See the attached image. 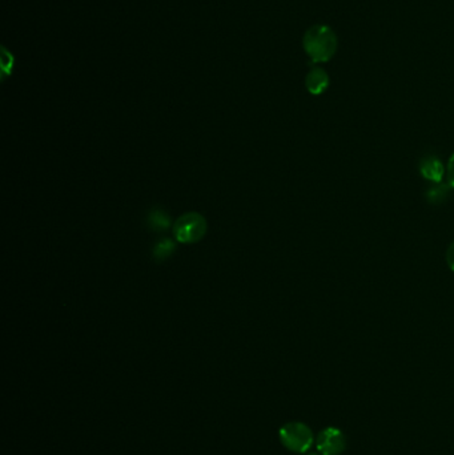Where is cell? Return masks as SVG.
I'll use <instances>...</instances> for the list:
<instances>
[{"label":"cell","instance_id":"52a82bcc","mask_svg":"<svg viewBox=\"0 0 454 455\" xmlns=\"http://www.w3.org/2000/svg\"><path fill=\"white\" fill-rule=\"evenodd\" d=\"M449 193H450L449 185L441 184V183H434L427 192V199L430 204L440 205L449 199Z\"/></svg>","mask_w":454,"mask_h":455},{"label":"cell","instance_id":"30bf717a","mask_svg":"<svg viewBox=\"0 0 454 455\" xmlns=\"http://www.w3.org/2000/svg\"><path fill=\"white\" fill-rule=\"evenodd\" d=\"M151 221H156V224H153L156 228H162V229H167L169 225V220L168 216L164 215L162 211H153L151 213Z\"/></svg>","mask_w":454,"mask_h":455},{"label":"cell","instance_id":"6da1fadb","mask_svg":"<svg viewBox=\"0 0 454 455\" xmlns=\"http://www.w3.org/2000/svg\"><path fill=\"white\" fill-rule=\"evenodd\" d=\"M303 47L312 63H328L337 52L339 39L329 25H312L304 34Z\"/></svg>","mask_w":454,"mask_h":455},{"label":"cell","instance_id":"277c9868","mask_svg":"<svg viewBox=\"0 0 454 455\" xmlns=\"http://www.w3.org/2000/svg\"><path fill=\"white\" fill-rule=\"evenodd\" d=\"M316 447L321 455H340L346 447V441L340 429L327 428L318 433Z\"/></svg>","mask_w":454,"mask_h":455},{"label":"cell","instance_id":"ba28073f","mask_svg":"<svg viewBox=\"0 0 454 455\" xmlns=\"http://www.w3.org/2000/svg\"><path fill=\"white\" fill-rule=\"evenodd\" d=\"M13 67V56L6 47H1V72L3 79L7 75H11Z\"/></svg>","mask_w":454,"mask_h":455},{"label":"cell","instance_id":"3957f363","mask_svg":"<svg viewBox=\"0 0 454 455\" xmlns=\"http://www.w3.org/2000/svg\"><path fill=\"white\" fill-rule=\"evenodd\" d=\"M207 232V221L202 215L190 212L179 217L174 224V236L183 244H192L202 240Z\"/></svg>","mask_w":454,"mask_h":455},{"label":"cell","instance_id":"9c48e42d","mask_svg":"<svg viewBox=\"0 0 454 455\" xmlns=\"http://www.w3.org/2000/svg\"><path fill=\"white\" fill-rule=\"evenodd\" d=\"M174 249H175V245H174L172 241H162V242L155 248V254H156V257L163 258V257H167L168 254H171V252H172Z\"/></svg>","mask_w":454,"mask_h":455},{"label":"cell","instance_id":"5b68a950","mask_svg":"<svg viewBox=\"0 0 454 455\" xmlns=\"http://www.w3.org/2000/svg\"><path fill=\"white\" fill-rule=\"evenodd\" d=\"M330 84L328 72L321 67H313L305 77V87L309 93L318 96L328 89Z\"/></svg>","mask_w":454,"mask_h":455},{"label":"cell","instance_id":"8fae6325","mask_svg":"<svg viewBox=\"0 0 454 455\" xmlns=\"http://www.w3.org/2000/svg\"><path fill=\"white\" fill-rule=\"evenodd\" d=\"M448 180H449V185L454 188V153L448 163Z\"/></svg>","mask_w":454,"mask_h":455},{"label":"cell","instance_id":"4fadbf2b","mask_svg":"<svg viewBox=\"0 0 454 455\" xmlns=\"http://www.w3.org/2000/svg\"><path fill=\"white\" fill-rule=\"evenodd\" d=\"M306 455H321V454H320V453H309V454H306Z\"/></svg>","mask_w":454,"mask_h":455},{"label":"cell","instance_id":"8992f818","mask_svg":"<svg viewBox=\"0 0 454 455\" xmlns=\"http://www.w3.org/2000/svg\"><path fill=\"white\" fill-rule=\"evenodd\" d=\"M420 172L422 177L429 180L432 183H441L442 177L445 173L441 160L436 156H427L420 163Z\"/></svg>","mask_w":454,"mask_h":455},{"label":"cell","instance_id":"7c38bea8","mask_svg":"<svg viewBox=\"0 0 454 455\" xmlns=\"http://www.w3.org/2000/svg\"><path fill=\"white\" fill-rule=\"evenodd\" d=\"M446 261H448L449 268L454 272V242L449 246V249L446 252Z\"/></svg>","mask_w":454,"mask_h":455},{"label":"cell","instance_id":"7a4b0ae2","mask_svg":"<svg viewBox=\"0 0 454 455\" xmlns=\"http://www.w3.org/2000/svg\"><path fill=\"white\" fill-rule=\"evenodd\" d=\"M278 437L285 449L297 454L306 453L315 442L312 430L303 422L285 423L278 431Z\"/></svg>","mask_w":454,"mask_h":455}]
</instances>
